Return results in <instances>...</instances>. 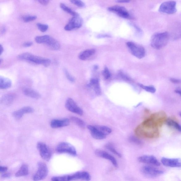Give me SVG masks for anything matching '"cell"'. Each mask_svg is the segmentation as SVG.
I'll return each instance as SVG.
<instances>
[{"label": "cell", "instance_id": "ab89813d", "mask_svg": "<svg viewBox=\"0 0 181 181\" xmlns=\"http://www.w3.org/2000/svg\"><path fill=\"white\" fill-rule=\"evenodd\" d=\"M33 44V43L31 41H28V42L24 43L23 44V46L24 47L27 48L32 46Z\"/></svg>", "mask_w": 181, "mask_h": 181}, {"label": "cell", "instance_id": "836d02e7", "mask_svg": "<svg viewBox=\"0 0 181 181\" xmlns=\"http://www.w3.org/2000/svg\"><path fill=\"white\" fill-rule=\"evenodd\" d=\"M22 19L25 23H29L35 21L37 18V17L36 16L30 15H25L22 17Z\"/></svg>", "mask_w": 181, "mask_h": 181}, {"label": "cell", "instance_id": "8992f818", "mask_svg": "<svg viewBox=\"0 0 181 181\" xmlns=\"http://www.w3.org/2000/svg\"><path fill=\"white\" fill-rule=\"evenodd\" d=\"M141 172L146 177L154 178L162 175L163 171L151 166H144L141 168Z\"/></svg>", "mask_w": 181, "mask_h": 181}, {"label": "cell", "instance_id": "f907efd6", "mask_svg": "<svg viewBox=\"0 0 181 181\" xmlns=\"http://www.w3.org/2000/svg\"><path fill=\"white\" fill-rule=\"evenodd\" d=\"M2 62V60L1 59H0V64H1V63Z\"/></svg>", "mask_w": 181, "mask_h": 181}, {"label": "cell", "instance_id": "4fadbf2b", "mask_svg": "<svg viewBox=\"0 0 181 181\" xmlns=\"http://www.w3.org/2000/svg\"><path fill=\"white\" fill-rule=\"evenodd\" d=\"M161 163L166 167L172 168H180L181 160L179 158H163L161 160Z\"/></svg>", "mask_w": 181, "mask_h": 181}, {"label": "cell", "instance_id": "9c48e42d", "mask_svg": "<svg viewBox=\"0 0 181 181\" xmlns=\"http://www.w3.org/2000/svg\"><path fill=\"white\" fill-rule=\"evenodd\" d=\"M82 19L79 15L73 16L65 26V30L70 31L75 28H79L82 27Z\"/></svg>", "mask_w": 181, "mask_h": 181}, {"label": "cell", "instance_id": "e575fe53", "mask_svg": "<svg viewBox=\"0 0 181 181\" xmlns=\"http://www.w3.org/2000/svg\"><path fill=\"white\" fill-rule=\"evenodd\" d=\"M38 29L41 32H45L48 30V26L47 24H43L40 23H38L36 24Z\"/></svg>", "mask_w": 181, "mask_h": 181}, {"label": "cell", "instance_id": "bcb514c9", "mask_svg": "<svg viewBox=\"0 0 181 181\" xmlns=\"http://www.w3.org/2000/svg\"><path fill=\"white\" fill-rule=\"evenodd\" d=\"M175 92L176 93L179 95H181V91L180 90V89H177L175 90Z\"/></svg>", "mask_w": 181, "mask_h": 181}, {"label": "cell", "instance_id": "74e56055", "mask_svg": "<svg viewBox=\"0 0 181 181\" xmlns=\"http://www.w3.org/2000/svg\"><path fill=\"white\" fill-rule=\"evenodd\" d=\"M129 140L131 142L138 144V145H140L141 143L140 140L134 137H130V138H129Z\"/></svg>", "mask_w": 181, "mask_h": 181}, {"label": "cell", "instance_id": "681fc988", "mask_svg": "<svg viewBox=\"0 0 181 181\" xmlns=\"http://www.w3.org/2000/svg\"><path fill=\"white\" fill-rule=\"evenodd\" d=\"M94 68L95 69H97L98 68V66L97 65H95Z\"/></svg>", "mask_w": 181, "mask_h": 181}, {"label": "cell", "instance_id": "4dcf8cb0", "mask_svg": "<svg viewBox=\"0 0 181 181\" xmlns=\"http://www.w3.org/2000/svg\"><path fill=\"white\" fill-rule=\"evenodd\" d=\"M51 181H70L69 175L55 177L51 178Z\"/></svg>", "mask_w": 181, "mask_h": 181}, {"label": "cell", "instance_id": "e0dca14e", "mask_svg": "<svg viewBox=\"0 0 181 181\" xmlns=\"http://www.w3.org/2000/svg\"><path fill=\"white\" fill-rule=\"evenodd\" d=\"M69 120L68 119H54L51 122V126L53 128H58L67 126L69 125Z\"/></svg>", "mask_w": 181, "mask_h": 181}, {"label": "cell", "instance_id": "ac0fdd59", "mask_svg": "<svg viewBox=\"0 0 181 181\" xmlns=\"http://www.w3.org/2000/svg\"><path fill=\"white\" fill-rule=\"evenodd\" d=\"M87 128L90 131L92 136L94 138L99 140H102L106 138V136L100 133L96 129L95 126L87 125Z\"/></svg>", "mask_w": 181, "mask_h": 181}, {"label": "cell", "instance_id": "30bf717a", "mask_svg": "<svg viewBox=\"0 0 181 181\" xmlns=\"http://www.w3.org/2000/svg\"><path fill=\"white\" fill-rule=\"evenodd\" d=\"M139 162L146 164L154 166H160L161 163L158 161L157 158L154 156L152 155H143L138 158Z\"/></svg>", "mask_w": 181, "mask_h": 181}, {"label": "cell", "instance_id": "f546056e", "mask_svg": "<svg viewBox=\"0 0 181 181\" xmlns=\"http://www.w3.org/2000/svg\"><path fill=\"white\" fill-rule=\"evenodd\" d=\"M106 148L110 151H111L112 153L114 154L115 155L118 156V157L119 158L121 157L122 156L121 154L116 150V149L114 148V146L112 145L111 144H107L106 145Z\"/></svg>", "mask_w": 181, "mask_h": 181}, {"label": "cell", "instance_id": "ee69618b", "mask_svg": "<svg viewBox=\"0 0 181 181\" xmlns=\"http://www.w3.org/2000/svg\"><path fill=\"white\" fill-rule=\"evenodd\" d=\"M11 175L9 173H5L2 175V178H8L10 177Z\"/></svg>", "mask_w": 181, "mask_h": 181}, {"label": "cell", "instance_id": "83f0119b", "mask_svg": "<svg viewBox=\"0 0 181 181\" xmlns=\"http://www.w3.org/2000/svg\"><path fill=\"white\" fill-rule=\"evenodd\" d=\"M60 6L61 8L63 11L67 12L68 14L72 15L73 16H79V15L78 14L77 12H76L72 10L71 9H70L69 7H68L65 5L63 3H61Z\"/></svg>", "mask_w": 181, "mask_h": 181}, {"label": "cell", "instance_id": "f1b7e54d", "mask_svg": "<svg viewBox=\"0 0 181 181\" xmlns=\"http://www.w3.org/2000/svg\"><path fill=\"white\" fill-rule=\"evenodd\" d=\"M166 124L169 126L174 128L178 131L181 132V128L180 126L176 121L171 119H168L166 121Z\"/></svg>", "mask_w": 181, "mask_h": 181}, {"label": "cell", "instance_id": "ba28073f", "mask_svg": "<svg viewBox=\"0 0 181 181\" xmlns=\"http://www.w3.org/2000/svg\"><path fill=\"white\" fill-rule=\"evenodd\" d=\"M37 148L41 158L46 161H49L51 157V153L49 148L46 144L42 142H38Z\"/></svg>", "mask_w": 181, "mask_h": 181}, {"label": "cell", "instance_id": "7bdbcfd3", "mask_svg": "<svg viewBox=\"0 0 181 181\" xmlns=\"http://www.w3.org/2000/svg\"><path fill=\"white\" fill-rule=\"evenodd\" d=\"M170 81L175 84H178L180 82V80L175 78H171L170 79Z\"/></svg>", "mask_w": 181, "mask_h": 181}, {"label": "cell", "instance_id": "ffe728a7", "mask_svg": "<svg viewBox=\"0 0 181 181\" xmlns=\"http://www.w3.org/2000/svg\"><path fill=\"white\" fill-rule=\"evenodd\" d=\"M15 99V96L12 94L5 95L0 98V104L9 106L13 103Z\"/></svg>", "mask_w": 181, "mask_h": 181}, {"label": "cell", "instance_id": "4316f807", "mask_svg": "<svg viewBox=\"0 0 181 181\" xmlns=\"http://www.w3.org/2000/svg\"><path fill=\"white\" fill-rule=\"evenodd\" d=\"M70 120L73 123L76 124L78 126L82 129H84L85 127V122L77 117H72L70 118Z\"/></svg>", "mask_w": 181, "mask_h": 181}, {"label": "cell", "instance_id": "7dc6e473", "mask_svg": "<svg viewBox=\"0 0 181 181\" xmlns=\"http://www.w3.org/2000/svg\"><path fill=\"white\" fill-rule=\"evenodd\" d=\"M117 2H120V3H128L129 2V1H117Z\"/></svg>", "mask_w": 181, "mask_h": 181}, {"label": "cell", "instance_id": "7402d4cb", "mask_svg": "<svg viewBox=\"0 0 181 181\" xmlns=\"http://www.w3.org/2000/svg\"><path fill=\"white\" fill-rule=\"evenodd\" d=\"M12 85L11 81L8 78L0 76V89H7Z\"/></svg>", "mask_w": 181, "mask_h": 181}, {"label": "cell", "instance_id": "1f68e13d", "mask_svg": "<svg viewBox=\"0 0 181 181\" xmlns=\"http://www.w3.org/2000/svg\"><path fill=\"white\" fill-rule=\"evenodd\" d=\"M139 85L142 89L149 92L154 93L156 92V89L153 86H149L144 85L141 84H139Z\"/></svg>", "mask_w": 181, "mask_h": 181}, {"label": "cell", "instance_id": "5b68a950", "mask_svg": "<svg viewBox=\"0 0 181 181\" xmlns=\"http://www.w3.org/2000/svg\"><path fill=\"white\" fill-rule=\"evenodd\" d=\"M48 173L47 166L43 162L38 163V169L33 177L34 181H40L44 179Z\"/></svg>", "mask_w": 181, "mask_h": 181}, {"label": "cell", "instance_id": "52a82bcc", "mask_svg": "<svg viewBox=\"0 0 181 181\" xmlns=\"http://www.w3.org/2000/svg\"><path fill=\"white\" fill-rule=\"evenodd\" d=\"M159 11L167 14H173L177 11L176 2L169 1L163 2L161 5Z\"/></svg>", "mask_w": 181, "mask_h": 181}, {"label": "cell", "instance_id": "6da1fadb", "mask_svg": "<svg viewBox=\"0 0 181 181\" xmlns=\"http://www.w3.org/2000/svg\"><path fill=\"white\" fill-rule=\"evenodd\" d=\"M169 39V34L167 32L155 33L151 38V45L156 49H160L167 45Z\"/></svg>", "mask_w": 181, "mask_h": 181}, {"label": "cell", "instance_id": "8d00e7d4", "mask_svg": "<svg viewBox=\"0 0 181 181\" xmlns=\"http://www.w3.org/2000/svg\"><path fill=\"white\" fill-rule=\"evenodd\" d=\"M70 2L78 7H84L85 6V4L84 2L79 0H71Z\"/></svg>", "mask_w": 181, "mask_h": 181}, {"label": "cell", "instance_id": "d4e9b609", "mask_svg": "<svg viewBox=\"0 0 181 181\" xmlns=\"http://www.w3.org/2000/svg\"><path fill=\"white\" fill-rule=\"evenodd\" d=\"M29 173L28 166L26 164H24L21 166L19 170L15 174L17 177H23L27 175Z\"/></svg>", "mask_w": 181, "mask_h": 181}, {"label": "cell", "instance_id": "5bb4252c", "mask_svg": "<svg viewBox=\"0 0 181 181\" xmlns=\"http://www.w3.org/2000/svg\"><path fill=\"white\" fill-rule=\"evenodd\" d=\"M95 154L97 156L100 158L109 160L110 162H111L112 164L114 165L115 167H118V163H117L116 158L114 156L106 152V151L100 150H97L95 151Z\"/></svg>", "mask_w": 181, "mask_h": 181}, {"label": "cell", "instance_id": "7a4b0ae2", "mask_svg": "<svg viewBox=\"0 0 181 181\" xmlns=\"http://www.w3.org/2000/svg\"><path fill=\"white\" fill-rule=\"evenodd\" d=\"M18 58L21 60L27 61L38 65H42L45 67L49 66L51 61L48 58L40 57L28 53H24L19 55Z\"/></svg>", "mask_w": 181, "mask_h": 181}, {"label": "cell", "instance_id": "484cf974", "mask_svg": "<svg viewBox=\"0 0 181 181\" xmlns=\"http://www.w3.org/2000/svg\"><path fill=\"white\" fill-rule=\"evenodd\" d=\"M95 126L98 130L105 136L109 135L112 133V129L108 127L101 125H95Z\"/></svg>", "mask_w": 181, "mask_h": 181}, {"label": "cell", "instance_id": "f35d334b", "mask_svg": "<svg viewBox=\"0 0 181 181\" xmlns=\"http://www.w3.org/2000/svg\"><path fill=\"white\" fill-rule=\"evenodd\" d=\"M66 76L68 79L70 81V82H74V79L71 75L70 74L69 72L66 69H65L64 70Z\"/></svg>", "mask_w": 181, "mask_h": 181}, {"label": "cell", "instance_id": "44dd1931", "mask_svg": "<svg viewBox=\"0 0 181 181\" xmlns=\"http://www.w3.org/2000/svg\"><path fill=\"white\" fill-rule=\"evenodd\" d=\"M89 85V87H91L94 89L97 95H101V89L98 79L96 78H92L90 79Z\"/></svg>", "mask_w": 181, "mask_h": 181}, {"label": "cell", "instance_id": "9a60e30c", "mask_svg": "<svg viewBox=\"0 0 181 181\" xmlns=\"http://www.w3.org/2000/svg\"><path fill=\"white\" fill-rule=\"evenodd\" d=\"M69 177L70 181L77 180L89 181L91 179L90 174L85 171L75 173L69 175Z\"/></svg>", "mask_w": 181, "mask_h": 181}, {"label": "cell", "instance_id": "d6986e66", "mask_svg": "<svg viewBox=\"0 0 181 181\" xmlns=\"http://www.w3.org/2000/svg\"><path fill=\"white\" fill-rule=\"evenodd\" d=\"M45 44L51 50H57L60 48V44L58 41L49 36Z\"/></svg>", "mask_w": 181, "mask_h": 181}, {"label": "cell", "instance_id": "f6af8a7d", "mask_svg": "<svg viewBox=\"0 0 181 181\" xmlns=\"http://www.w3.org/2000/svg\"><path fill=\"white\" fill-rule=\"evenodd\" d=\"M3 51L4 48L3 46L2 45L0 44V55L3 53Z\"/></svg>", "mask_w": 181, "mask_h": 181}, {"label": "cell", "instance_id": "2e32d148", "mask_svg": "<svg viewBox=\"0 0 181 181\" xmlns=\"http://www.w3.org/2000/svg\"><path fill=\"white\" fill-rule=\"evenodd\" d=\"M34 110L31 107H24L14 112L12 115L17 120L20 119L24 114L32 113Z\"/></svg>", "mask_w": 181, "mask_h": 181}, {"label": "cell", "instance_id": "8fae6325", "mask_svg": "<svg viewBox=\"0 0 181 181\" xmlns=\"http://www.w3.org/2000/svg\"><path fill=\"white\" fill-rule=\"evenodd\" d=\"M65 107L68 111L79 116H82L83 114L82 110L77 106L74 100L71 98H69L67 100Z\"/></svg>", "mask_w": 181, "mask_h": 181}, {"label": "cell", "instance_id": "b9f144b4", "mask_svg": "<svg viewBox=\"0 0 181 181\" xmlns=\"http://www.w3.org/2000/svg\"><path fill=\"white\" fill-rule=\"evenodd\" d=\"M8 170V168L4 166H0V173L6 172Z\"/></svg>", "mask_w": 181, "mask_h": 181}, {"label": "cell", "instance_id": "277c9868", "mask_svg": "<svg viewBox=\"0 0 181 181\" xmlns=\"http://www.w3.org/2000/svg\"><path fill=\"white\" fill-rule=\"evenodd\" d=\"M56 151L60 153H66L73 156L77 155V151L72 145L66 142L59 144L56 148Z\"/></svg>", "mask_w": 181, "mask_h": 181}, {"label": "cell", "instance_id": "7c38bea8", "mask_svg": "<svg viewBox=\"0 0 181 181\" xmlns=\"http://www.w3.org/2000/svg\"><path fill=\"white\" fill-rule=\"evenodd\" d=\"M107 9L109 11L116 13L121 18L125 19L129 18V14L128 11L123 6H115L110 7Z\"/></svg>", "mask_w": 181, "mask_h": 181}, {"label": "cell", "instance_id": "c3c4849f", "mask_svg": "<svg viewBox=\"0 0 181 181\" xmlns=\"http://www.w3.org/2000/svg\"><path fill=\"white\" fill-rule=\"evenodd\" d=\"M108 36H107V35H99L98 36V37L99 38H102V37H108Z\"/></svg>", "mask_w": 181, "mask_h": 181}, {"label": "cell", "instance_id": "60d3db41", "mask_svg": "<svg viewBox=\"0 0 181 181\" xmlns=\"http://www.w3.org/2000/svg\"><path fill=\"white\" fill-rule=\"evenodd\" d=\"M38 2L43 6H46L47 5L49 1L48 0H40Z\"/></svg>", "mask_w": 181, "mask_h": 181}, {"label": "cell", "instance_id": "cb8c5ba5", "mask_svg": "<svg viewBox=\"0 0 181 181\" xmlns=\"http://www.w3.org/2000/svg\"><path fill=\"white\" fill-rule=\"evenodd\" d=\"M96 52V50L94 49H90L85 50L80 54L79 56V58L82 60H86L90 56L95 54Z\"/></svg>", "mask_w": 181, "mask_h": 181}, {"label": "cell", "instance_id": "3957f363", "mask_svg": "<svg viewBox=\"0 0 181 181\" xmlns=\"http://www.w3.org/2000/svg\"><path fill=\"white\" fill-rule=\"evenodd\" d=\"M126 45L132 54L135 57L139 59L145 57L146 51L142 46L132 42H127Z\"/></svg>", "mask_w": 181, "mask_h": 181}, {"label": "cell", "instance_id": "d590c367", "mask_svg": "<svg viewBox=\"0 0 181 181\" xmlns=\"http://www.w3.org/2000/svg\"><path fill=\"white\" fill-rule=\"evenodd\" d=\"M105 79H108L111 77V73L107 67H105L102 73Z\"/></svg>", "mask_w": 181, "mask_h": 181}, {"label": "cell", "instance_id": "603a6c76", "mask_svg": "<svg viewBox=\"0 0 181 181\" xmlns=\"http://www.w3.org/2000/svg\"><path fill=\"white\" fill-rule=\"evenodd\" d=\"M23 92L26 96L33 99H37L40 97V95L38 92L30 88H26L23 90Z\"/></svg>", "mask_w": 181, "mask_h": 181}, {"label": "cell", "instance_id": "d6a6232c", "mask_svg": "<svg viewBox=\"0 0 181 181\" xmlns=\"http://www.w3.org/2000/svg\"><path fill=\"white\" fill-rule=\"evenodd\" d=\"M48 36V35L36 36L35 41L38 44H45Z\"/></svg>", "mask_w": 181, "mask_h": 181}]
</instances>
